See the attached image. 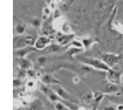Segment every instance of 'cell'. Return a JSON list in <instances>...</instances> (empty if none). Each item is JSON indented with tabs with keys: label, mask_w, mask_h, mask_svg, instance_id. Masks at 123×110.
I'll return each mask as SVG.
<instances>
[{
	"label": "cell",
	"mask_w": 123,
	"mask_h": 110,
	"mask_svg": "<svg viewBox=\"0 0 123 110\" xmlns=\"http://www.w3.org/2000/svg\"><path fill=\"white\" fill-rule=\"evenodd\" d=\"M24 29H25L24 25H21V27H18V33H21V32H24Z\"/></svg>",
	"instance_id": "cell-4"
},
{
	"label": "cell",
	"mask_w": 123,
	"mask_h": 110,
	"mask_svg": "<svg viewBox=\"0 0 123 110\" xmlns=\"http://www.w3.org/2000/svg\"><path fill=\"white\" fill-rule=\"evenodd\" d=\"M109 79L113 80V82H117V81H118V74L117 73H110Z\"/></svg>",
	"instance_id": "cell-3"
},
{
	"label": "cell",
	"mask_w": 123,
	"mask_h": 110,
	"mask_svg": "<svg viewBox=\"0 0 123 110\" xmlns=\"http://www.w3.org/2000/svg\"><path fill=\"white\" fill-rule=\"evenodd\" d=\"M103 61L105 62V63L110 64V66H114V64L117 62V56H115V55H104L103 56Z\"/></svg>",
	"instance_id": "cell-1"
},
{
	"label": "cell",
	"mask_w": 123,
	"mask_h": 110,
	"mask_svg": "<svg viewBox=\"0 0 123 110\" xmlns=\"http://www.w3.org/2000/svg\"><path fill=\"white\" fill-rule=\"evenodd\" d=\"M48 42H49L48 39H46V37H40L38 40V42H37V47H38V48H43Z\"/></svg>",
	"instance_id": "cell-2"
}]
</instances>
